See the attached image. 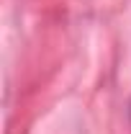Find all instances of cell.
<instances>
[{
	"mask_svg": "<svg viewBox=\"0 0 131 134\" xmlns=\"http://www.w3.org/2000/svg\"><path fill=\"white\" fill-rule=\"evenodd\" d=\"M129 111H131V106H129Z\"/></svg>",
	"mask_w": 131,
	"mask_h": 134,
	"instance_id": "6da1fadb",
	"label": "cell"
}]
</instances>
